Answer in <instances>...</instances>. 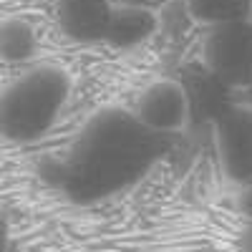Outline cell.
Returning <instances> with one entry per match:
<instances>
[{
    "instance_id": "1",
    "label": "cell",
    "mask_w": 252,
    "mask_h": 252,
    "mask_svg": "<svg viewBox=\"0 0 252 252\" xmlns=\"http://www.w3.org/2000/svg\"><path fill=\"white\" fill-rule=\"evenodd\" d=\"M152 136L157 131H149L134 114L103 111L86 126L78 141V169L83 166V177L91 182L101 177L103 182L116 179L124 184V179L139 177L157 157L149 146Z\"/></svg>"
},
{
    "instance_id": "2",
    "label": "cell",
    "mask_w": 252,
    "mask_h": 252,
    "mask_svg": "<svg viewBox=\"0 0 252 252\" xmlns=\"http://www.w3.org/2000/svg\"><path fill=\"white\" fill-rule=\"evenodd\" d=\"M73 94V76L61 66H35L20 76L0 101V129L13 144H33L58 124Z\"/></svg>"
},
{
    "instance_id": "3",
    "label": "cell",
    "mask_w": 252,
    "mask_h": 252,
    "mask_svg": "<svg viewBox=\"0 0 252 252\" xmlns=\"http://www.w3.org/2000/svg\"><path fill=\"white\" fill-rule=\"evenodd\" d=\"M207 73L222 89H252V18L209 26L202 43Z\"/></svg>"
},
{
    "instance_id": "4",
    "label": "cell",
    "mask_w": 252,
    "mask_h": 252,
    "mask_svg": "<svg viewBox=\"0 0 252 252\" xmlns=\"http://www.w3.org/2000/svg\"><path fill=\"white\" fill-rule=\"evenodd\" d=\"M222 174L237 187H252V106L227 101L212 111Z\"/></svg>"
},
{
    "instance_id": "5",
    "label": "cell",
    "mask_w": 252,
    "mask_h": 252,
    "mask_svg": "<svg viewBox=\"0 0 252 252\" xmlns=\"http://www.w3.org/2000/svg\"><path fill=\"white\" fill-rule=\"evenodd\" d=\"M134 116L157 134L184 131L192 116V101L187 89L174 78H157L146 86L134 106Z\"/></svg>"
},
{
    "instance_id": "6",
    "label": "cell",
    "mask_w": 252,
    "mask_h": 252,
    "mask_svg": "<svg viewBox=\"0 0 252 252\" xmlns=\"http://www.w3.org/2000/svg\"><path fill=\"white\" fill-rule=\"evenodd\" d=\"M119 0H53L61 33L73 43H106Z\"/></svg>"
},
{
    "instance_id": "7",
    "label": "cell",
    "mask_w": 252,
    "mask_h": 252,
    "mask_svg": "<svg viewBox=\"0 0 252 252\" xmlns=\"http://www.w3.org/2000/svg\"><path fill=\"white\" fill-rule=\"evenodd\" d=\"M157 28H159V20L149 8L136 3H119L106 46L116 51H134L144 46L157 33Z\"/></svg>"
},
{
    "instance_id": "8",
    "label": "cell",
    "mask_w": 252,
    "mask_h": 252,
    "mask_svg": "<svg viewBox=\"0 0 252 252\" xmlns=\"http://www.w3.org/2000/svg\"><path fill=\"white\" fill-rule=\"evenodd\" d=\"M38 51V33L23 18H8L0 26V56L8 63H26Z\"/></svg>"
},
{
    "instance_id": "9",
    "label": "cell",
    "mask_w": 252,
    "mask_h": 252,
    "mask_svg": "<svg viewBox=\"0 0 252 252\" xmlns=\"http://www.w3.org/2000/svg\"><path fill=\"white\" fill-rule=\"evenodd\" d=\"M192 20L202 26H217L227 20L252 18V0H187Z\"/></svg>"
},
{
    "instance_id": "10",
    "label": "cell",
    "mask_w": 252,
    "mask_h": 252,
    "mask_svg": "<svg viewBox=\"0 0 252 252\" xmlns=\"http://www.w3.org/2000/svg\"><path fill=\"white\" fill-rule=\"evenodd\" d=\"M240 207H242V212L252 217V187H245V194L240 199Z\"/></svg>"
},
{
    "instance_id": "11",
    "label": "cell",
    "mask_w": 252,
    "mask_h": 252,
    "mask_svg": "<svg viewBox=\"0 0 252 252\" xmlns=\"http://www.w3.org/2000/svg\"><path fill=\"white\" fill-rule=\"evenodd\" d=\"M119 3H136V5H144V3H157V0H119Z\"/></svg>"
}]
</instances>
